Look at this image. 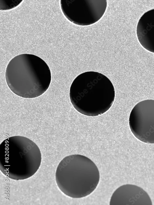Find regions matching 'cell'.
I'll return each instance as SVG.
<instances>
[{
    "label": "cell",
    "mask_w": 154,
    "mask_h": 205,
    "mask_svg": "<svg viewBox=\"0 0 154 205\" xmlns=\"http://www.w3.org/2000/svg\"><path fill=\"white\" fill-rule=\"evenodd\" d=\"M5 79L16 95L26 98L38 97L48 89L51 79L50 69L40 57L32 54L18 55L8 63Z\"/></svg>",
    "instance_id": "cell-1"
},
{
    "label": "cell",
    "mask_w": 154,
    "mask_h": 205,
    "mask_svg": "<svg viewBox=\"0 0 154 205\" xmlns=\"http://www.w3.org/2000/svg\"><path fill=\"white\" fill-rule=\"evenodd\" d=\"M115 96L114 86L103 74L87 71L78 75L70 86L69 97L74 108L80 113L95 116L111 107Z\"/></svg>",
    "instance_id": "cell-2"
},
{
    "label": "cell",
    "mask_w": 154,
    "mask_h": 205,
    "mask_svg": "<svg viewBox=\"0 0 154 205\" xmlns=\"http://www.w3.org/2000/svg\"><path fill=\"white\" fill-rule=\"evenodd\" d=\"M42 155L38 146L29 138L16 136L6 138L0 145V170L6 177L23 180L39 168Z\"/></svg>",
    "instance_id": "cell-3"
},
{
    "label": "cell",
    "mask_w": 154,
    "mask_h": 205,
    "mask_svg": "<svg viewBox=\"0 0 154 205\" xmlns=\"http://www.w3.org/2000/svg\"><path fill=\"white\" fill-rule=\"evenodd\" d=\"M55 180L60 190L73 198H80L92 193L96 188L99 172L90 159L79 154L69 155L59 163L55 174Z\"/></svg>",
    "instance_id": "cell-4"
},
{
    "label": "cell",
    "mask_w": 154,
    "mask_h": 205,
    "mask_svg": "<svg viewBox=\"0 0 154 205\" xmlns=\"http://www.w3.org/2000/svg\"><path fill=\"white\" fill-rule=\"evenodd\" d=\"M61 10L65 17L74 24L87 26L100 20L106 10V0H61Z\"/></svg>",
    "instance_id": "cell-5"
},
{
    "label": "cell",
    "mask_w": 154,
    "mask_h": 205,
    "mask_svg": "<svg viewBox=\"0 0 154 205\" xmlns=\"http://www.w3.org/2000/svg\"><path fill=\"white\" fill-rule=\"evenodd\" d=\"M129 124L137 139L144 143L154 144V100H146L137 103L130 112Z\"/></svg>",
    "instance_id": "cell-6"
},
{
    "label": "cell",
    "mask_w": 154,
    "mask_h": 205,
    "mask_svg": "<svg viewBox=\"0 0 154 205\" xmlns=\"http://www.w3.org/2000/svg\"><path fill=\"white\" fill-rule=\"evenodd\" d=\"M110 205H152L148 194L142 188L135 185L126 184L118 188L110 200Z\"/></svg>",
    "instance_id": "cell-7"
},
{
    "label": "cell",
    "mask_w": 154,
    "mask_h": 205,
    "mask_svg": "<svg viewBox=\"0 0 154 205\" xmlns=\"http://www.w3.org/2000/svg\"><path fill=\"white\" fill-rule=\"evenodd\" d=\"M136 33L142 46L154 53V9L146 12L141 16L137 24Z\"/></svg>",
    "instance_id": "cell-8"
},
{
    "label": "cell",
    "mask_w": 154,
    "mask_h": 205,
    "mask_svg": "<svg viewBox=\"0 0 154 205\" xmlns=\"http://www.w3.org/2000/svg\"><path fill=\"white\" fill-rule=\"evenodd\" d=\"M22 1V0H0V9L1 10L12 9L19 5Z\"/></svg>",
    "instance_id": "cell-9"
}]
</instances>
